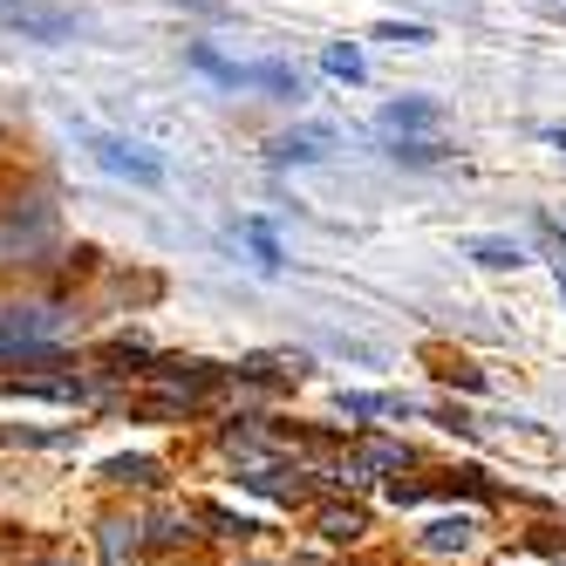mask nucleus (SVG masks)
<instances>
[{
	"instance_id": "obj_1",
	"label": "nucleus",
	"mask_w": 566,
	"mask_h": 566,
	"mask_svg": "<svg viewBox=\"0 0 566 566\" xmlns=\"http://www.w3.org/2000/svg\"><path fill=\"white\" fill-rule=\"evenodd\" d=\"M62 335L55 307H14L0 314V355H49V342Z\"/></svg>"
},
{
	"instance_id": "obj_2",
	"label": "nucleus",
	"mask_w": 566,
	"mask_h": 566,
	"mask_svg": "<svg viewBox=\"0 0 566 566\" xmlns=\"http://www.w3.org/2000/svg\"><path fill=\"white\" fill-rule=\"evenodd\" d=\"M0 28L28 34V42H69L75 14L69 8H49V0H0Z\"/></svg>"
},
{
	"instance_id": "obj_3",
	"label": "nucleus",
	"mask_w": 566,
	"mask_h": 566,
	"mask_svg": "<svg viewBox=\"0 0 566 566\" xmlns=\"http://www.w3.org/2000/svg\"><path fill=\"white\" fill-rule=\"evenodd\" d=\"M96 157H103V171H116V178H137V185H157V178H165V165H157L150 150L124 144V137H96Z\"/></svg>"
},
{
	"instance_id": "obj_4",
	"label": "nucleus",
	"mask_w": 566,
	"mask_h": 566,
	"mask_svg": "<svg viewBox=\"0 0 566 566\" xmlns=\"http://www.w3.org/2000/svg\"><path fill=\"white\" fill-rule=\"evenodd\" d=\"M96 553H103V566H137V553H144V525L137 518H96Z\"/></svg>"
},
{
	"instance_id": "obj_5",
	"label": "nucleus",
	"mask_w": 566,
	"mask_h": 566,
	"mask_svg": "<svg viewBox=\"0 0 566 566\" xmlns=\"http://www.w3.org/2000/svg\"><path fill=\"white\" fill-rule=\"evenodd\" d=\"M417 546H423L430 559H451V553H471V546H478V518H430L423 533H417Z\"/></svg>"
},
{
	"instance_id": "obj_6",
	"label": "nucleus",
	"mask_w": 566,
	"mask_h": 566,
	"mask_svg": "<svg viewBox=\"0 0 566 566\" xmlns=\"http://www.w3.org/2000/svg\"><path fill=\"white\" fill-rule=\"evenodd\" d=\"M8 389H14V396H42V402H90V396H96L83 376H14Z\"/></svg>"
},
{
	"instance_id": "obj_7",
	"label": "nucleus",
	"mask_w": 566,
	"mask_h": 566,
	"mask_svg": "<svg viewBox=\"0 0 566 566\" xmlns=\"http://www.w3.org/2000/svg\"><path fill=\"white\" fill-rule=\"evenodd\" d=\"M314 525H321V539H335V546H355L361 533H369V512H361V505H328V512H321Z\"/></svg>"
},
{
	"instance_id": "obj_8",
	"label": "nucleus",
	"mask_w": 566,
	"mask_h": 566,
	"mask_svg": "<svg viewBox=\"0 0 566 566\" xmlns=\"http://www.w3.org/2000/svg\"><path fill=\"white\" fill-rule=\"evenodd\" d=\"M239 376L247 382H287V376H307V355H247Z\"/></svg>"
},
{
	"instance_id": "obj_9",
	"label": "nucleus",
	"mask_w": 566,
	"mask_h": 566,
	"mask_svg": "<svg viewBox=\"0 0 566 566\" xmlns=\"http://www.w3.org/2000/svg\"><path fill=\"white\" fill-rule=\"evenodd\" d=\"M328 130H294V137H280L273 144V165H314V157H328Z\"/></svg>"
},
{
	"instance_id": "obj_10",
	"label": "nucleus",
	"mask_w": 566,
	"mask_h": 566,
	"mask_svg": "<svg viewBox=\"0 0 566 566\" xmlns=\"http://www.w3.org/2000/svg\"><path fill=\"white\" fill-rule=\"evenodd\" d=\"M471 260L505 273V266H525V247H518V239H471Z\"/></svg>"
},
{
	"instance_id": "obj_11",
	"label": "nucleus",
	"mask_w": 566,
	"mask_h": 566,
	"mask_svg": "<svg viewBox=\"0 0 566 566\" xmlns=\"http://www.w3.org/2000/svg\"><path fill=\"white\" fill-rule=\"evenodd\" d=\"M109 484H165V471H157V458H109L103 464Z\"/></svg>"
},
{
	"instance_id": "obj_12",
	"label": "nucleus",
	"mask_w": 566,
	"mask_h": 566,
	"mask_svg": "<svg viewBox=\"0 0 566 566\" xmlns=\"http://www.w3.org/2000/svg\"><path fill=\"white\" fill-rule=\"evenodd\" d=\"M191 69H206L212 83H232V90L247 83V69H239V62H226V55H219L212 42H191Z\"/></svg>"
},
{
	"instance_id": "obj_13",
	"label": "nucleus",
	"mask_w": 566,
	"mask_h": 566,
	"mask_svg": "<svg viewBox=\"0 0 566 566\" xmlns=\"http://www.w3.org/2000/svg\"><path fill=\"white\" fill-rule=\"evenodd\" d=\"M437 124V103H389L382 109V130H430Z\"/></svg>"
},
{
	"instance_id": "obj_14",
	"label": "nucleus",
	"mask_w": 566,
	"mask_h": 566,
	"mask_svg": "<svg viewBox=\"0 0 566 566\" xmlns=\"http://www.w3.org/2000/svg\"><path fill=\"white\" fill-rule=\"evenodd\" d=\"M402 458H410V451H402V443H382V437H376V443H361V451H355V464L369 471V478H376V471H402Z\"/></svg>"
},
{
	"instance_id": "obj_15",
	"label": "nucleus",
	"mask_w": 566,
	"mask_h": 566,
	"mask_svg": "<svg viewBox=\"0 0 566 566\" xmlns=\"http://www.w3.org/2000/svg\"><path fill=\"white\" fill-rule=\"evenodd\" d=\"M247 83H266V90H280V96H301V69H287V62H260V69H247Z\"/></svg>"
},
{
	"instance_id": "obj_16",
	"label": "nucleus",
	"mask_w": 566,
	"mask_h": 566,
	"mask_svg": "<svg viewBox=\"0 0 566 566\" xmlns=\"http://www.w3.org/2000/svg\"><path fill=\"white\" fill-rule=\"evenodd\" d=\"M328 75H342V83H361V75H369V62H361L355 42H335V49H328Z\"/></svg>"
},
{
	"instance_id": "obj_17",
	"label": "nucleus",
	"mask_w": 566,
	"mask_h": 566,
	"mask_svg": "<svg viewBox=\"0 0 566 566\" xmlns=\"http://www.w3.org/2000/svg\"><path fill=\"white\" fill-rule=\"evenodd\" d=\"M0 443H28V451H55V443H75L69 430H14V423H0Z\"/></svg>"
},
{
	"instance_id": "obj_18",
	"label": "nucleus",
	"mask_w": 566,
	"mask_h": 566,
	"mask_svg": "<svg viewBox=\"0 0 566 566\" xmlns=\"http://www.w3.org/2000/svg\"><path fill=\"white\" fill-rule=\"evenodd\" d=\"M376 42H396V49H423V42H430V28H423V21H382V28H376Z\"/></svg>"
},
{
	"instance_id": "obj_19",
	"label": "nucleus",
	"mask_w": 566,
	"mask_h": 566,
	"mask_svg": "<svg viewBox=\"0 0 566 566\" xmlns=\"http://www.w3.org/2000/svg\"><path fill=\"white\" fill-rule=\"evenodd\" d=\"M150 539H157V546H185V539H191V518H185V512H157V518H150Z\"/></svg>"
},
{
	"instance_id": "obj_20",
	"label": "nucleus",
	"mask_w": 566,
	"mask_h": 566,
	"mask_svg": "<svg viewBox=\"0 0 566 566\" xmlns=\"http://www.w3.org/2000/svg\"><path fill=\"white\" fill-rule=\"evenodd\" d=\"M239 232H247V247L260 253V266H280V239L260 226V219H247V226H239Z\"/></svg>"
},
{
	"instance_id": "obj_21",
	"label": "nucleus",
	"mask_w": 566,
	"mask_h": 566,
	"mask_svg": "<svg viewBox=\"0 0 566 566\" xmlns=\"http://www.w3.org/2000/svg\"><path fill=\"white\" fill-rule=\"evenodd\" d=\"M389 157H396V165H437L443 144H410V137H396V144H389Z\"/></svg>"
},
{
	"instance_id": "obj_22",
	"label": "nucleus",
	"mask_w": 566,
	"mask_h": 566,
	"mask_svg": "<svg viewBox=\"0 0 566 566\" xmlns=\"http://www.w3.org/2000/svg\"><path fill=\"white\" fill-rule=\"evenodd\" d=\"M539 247H546V260H553V266L566 273V232H559L553 219H539Z\"/></svg>"
},
{
	"instance_id": "obj_23",
	"label": "nucleus",
	"mask_w": 566,
	"mask_h": 566,
	"mask_svg": "<svg viewBox=\"0 0 566 566\" xmlns=\"http://www.w3.org/2000/svg\"><path fill=\"white\" fill-rule=\"evenodd\" d=\"M546 144H553V150H566V130H546Z\"/></svg>"
},
{
	"instance_id": "obj_24",
	"label": "nucleus",
	"mask_w": 566,
	"mask_h": 566,
	"mask_svg": "<svg viewBox=\"0 0 566 566\" xmlns=\"http://www.w3.org/2000/svg\"><path fill=\"white\" fill-rule=\"evenodd\" d=\"M539 8H546V14H566V0H539Z\"/></svg>"
},
{
	"instance_id": "obj_25",
	"label": "nucleus",
	"mask_w": 566,
	"mask_h": 566,
	"mask_svg": "<svg viewBox=\"0 0 566 566\" xmlns=\"http://www.w3.org/2000/svg\"><path fill=\"white\" fill-rule=\"evenodd\" d=\"M34 566H69V559H34Z\"/></svg>"
},
{
	"instance_id": "obj_26",
	"label": "nucleus",
	"mask_w": 566,
	"mask_h": 566,
	"mask_svg": "<svg viewBox=\"0 0 566 566\" xmlns=\"http://www.w3.org/2000/svg\"><path fill=\"white\" fill-rule=\"evenodd\" d=\"M0 566H8V539H0Z\"/></svg>"
},
{
	"instance_id": "obj_27",
	"label": "nucleus",
	"mask_w": 566,
	"mask_h": 566,
	"mask_svg": "<svg viewBox=\"0 0 566 566\" xmlns=\"http://www.w3.org/2000/svg\"><path fill=\"white\" fill-rule=\"evenodd\" d=\"M559 294H566V273H559Z\"/></svg>"
}]
</instances>
